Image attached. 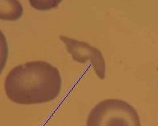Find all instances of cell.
<instances>
[{"instance_id": "cell-2", "label": "cell", "mask_w": 158, "mask_h": 126, "mask_svg": "<svg viewBox=\"0 0 158 126\" xmlns=\"http://www.w3.org/2000/svg\"><path fill=\"white\" fill-rule=\"evenodd\" d=\"M86 126H141L138 113L127 102L108 99L91 111Z\"/></svg>"}, {"instance_id": "cell-1", "label": "cell", "mask_w": 158, "mask_h": 126, "mask_svg": "<svg viewBox=\"0 0 158 126\" xmlns=\"http://www.w3.org/2000/svg\"><path fill=\"white\" fill-rule=\"evenodd\" d=\"M62 79L56 67L44 61L19 65L8 73L5 81L7 96L20 105L48 103L60 94Z\"/></svg>"}, {"instance_id": "cell-5", "label": "cell", "mask_w": 158, "mask_h": 126, "mask_svg": "<svg viewBox=\"0 0 158 126\" xmlns=\"http://www.w3.org/2000/svg\"><path fill=\"white\" fill-rule=\"evenodd\" d=\"M8 56V47L6 37L0 30V74L6 65Z\"/></svg>"}, {"instance_id": "cell-3", "label": "cell", "mask_w": 158, "mask_h": 126, "mask_svg": "<svg viewBox=\"0 0 158 126\" xmlns=\"http://www.w3.org/2000/svg\"><path fill=\"white\" fill-rule=\"evenodd\" d=\"M60 39L66 45L68 52L71 54L74 61L84 64L89 60L97 76L101 79H105L106 62L100 50L85 42L78 41L65 36H60Z\"/></svg>"}, {"instance_id": "cell-4", "label": "cell", "mask_w": 158, "mask_h": 126, "mask_svg": "<svg viewBox=\"0 0 158 126\" xmlns=\"http://www.w3.org/2000/svg\"><path fill=\"white\" fill-rule=\"evenodd\" d=\"M23 14V6L19 1H0V19L15 21L19 19Z\"/></svg>"}]
</instances>
